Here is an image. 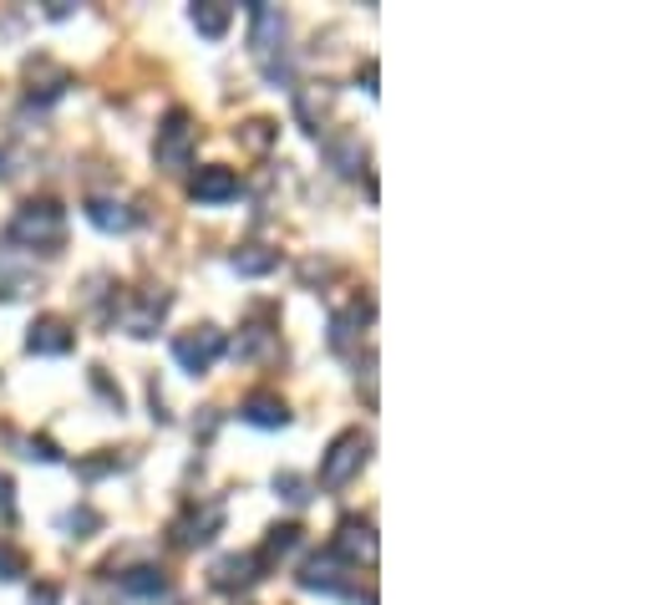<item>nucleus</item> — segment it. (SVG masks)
Segmentation results:
<instances>
[{"instance_id":"obj_3","label":"nucleus","mask_w":655,"mask_h":605,"mask_svg":"<svg viewBox=\"0 0 655 605\" xmlns=\"http://www.w3.org/2000/svg\"><path fill=\"white\" fill-rule=\"evenodd\" d=\"M224 352V336H219L214 326H203L199 336H183V341H173V356H179L189 372H203V366H214V356Z\"/></svg>"},{"instance_id":"obj_12","label":"nucleus","mask_w":655,"mask_h":605,"mask_svg":"<svg viewBox=\"0 0 655 605\" xmlns=\"http://www.w3.org/2000/svg\"><path fill=\"white\" fill-rule=\"evenodd\" d=\"M122 591H132V595H163L168 581L158 575V569H132L128 581H122Z\"/></svg>"},{"instance_id":"obj_1","label":"nucleus","mask_w":655,"mask_h":605,"mask_svg":"<svg viewBox=\"0 0 655 605\" xmlns=\"http://www.w3.org/2000/svg\"><path fill=\"white\" fill-rule=\"evenodd\" d=\"M61 209L57 204H26L21 214H16V224H11V234L21 244H41V250H51V244H61Z\"/></svg>"},{"instance_id":"obj_4","label":"nucleus","mask_w":655,"mask_h":605,"mask_svg":"<svg viewBox=\"0 0 655 605\" xmlns=\"http://www.w3.org/2000/svg\"><path fill=\"white\" fill-rule=\"evenodd\" d=\"M189 138H193L189 118H183V112H173V118H168V128L158 133V163H163V169H183V163H189Z\"/></svg>"},{"instance_id":"obj_11","label":"nucleus","mask_w":655,"mask_h":605,"mask_svg":"<svg viewBox=\"0 0 655 605\" xmlns=\"http://www.w3.org/2000/svg\"><path fill=\"white\" fill-rule=\"evenodd\" d=\"M254 565H260V559L254 555H244V559H224V565H219V585H250L254 581Z\"/></svg>"},{"instance_id":"obj_8","label":"nucleus","mask_w":655,"mask_h":605,"mask_svg":"<svg viewBox=\"0 0 655 605\" xmlns=\"http://www.w3.org/2000/svg\"><path fill=\"white\" fill-rule=\"evenodd\" d=\"M87 219H92L97 230H132V214H128L122 204H108V199L87 204Z\"/></svg>"},{"instance_id":"obj_7","label":"nucleus","mask_w":655,"mask_h":605,"mask_svg":"<svg viewBox=\"0 0 655 605\" xmlns=\"http://www.w3.org/2000/svg\"><path fill=\"white\" fill-rule=\"evenodd\" d=\"M31 352H41V356H61V352H72V331L61 326V321H37L31 326Z\"/></svg>"},{"instance_id":"obj_2","label":"nucleus","mask_w":655,"mask_h":605,"mask_svg":"<svg viewBox=\"0 0 655 605\" xmlns=\"http://www.w3.org/2000/svg\"><path fill=\"white\" fill-rule=\"evenodd\" d=\"M366 463V437L361 433H341L331 443V453L321 458V484L325 488H341V484H351V473Z\"/></svg>"},{"instance_id":"obj_5","label":"nucleus","mask_w":655,"mask_h":605,"mask_svg":"<svg viewBox=\"0 0 655 605\" xmlns=\"http://www.w3.org/2000/svg\"><path fill=\"white\" fill-rule=\"evenodd\" d=\"M239 417H244V423H254V427H285V423H290L285 402L270 397V392H260V397L244 402V407H239Z\"/></svg>"},{"instance_id":"obj_6","label":"nucleus","mask_w":655,"mask_h":605,"mask_svg":"<svg viewBox=\"0 0 655 605\" xmlns=\"http://www.w3.org/2000/svg\"><path fill=\"white\" fill-rule=\"evenodd\" d=\"M234 194H239V179L229 169H203L193 179V199H203V204H219V199H234Z\"/></svg>"},{"instance_id":"obj_13","label":"nucleus","mask_w":655,"mask_h":605,"mask_svg":"<svg viewBox=\"0 0 655 605\" xmlns=\"http://www.w3.org/2000/svg\"><path fill=\"white\" fill-rule=\"evenodd\" d=\"M21 555H11V549H0V581H16V575H21Z\"/></svg>"},{"instance_id":"obj_10","label":"nucleus","mask_w":655,"mask_h":605,"mask_svg":"<svg viewBox=\"0 0 655 605\" xmlns=\"http://www.w3.org/2000/svg\"><path fill=\"white\" fill-rule=\"evenodd\" d=\"M234 270H239V275H264V270H274V254L260 250V244H250V250L234 254Z\"/></svg>"},{"instance_id":"obj_9","label":"nucleus","mask_w":655,"mask_h":605,"mask_svg":"<svg viewBox=\"0 0 655 605\" xmlns=\"http://www.w3.org/2000/svg\"><path fill=\"white\" fill-rule=\"evenodd\" d=\"M193 26H199L203 37H224V26H229V6H193Z\"/></svg>"}]
</instances>
